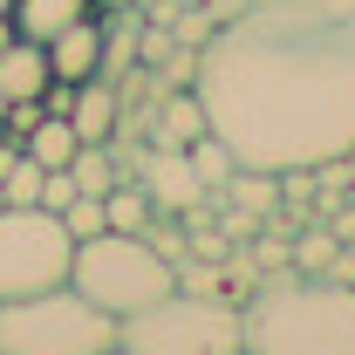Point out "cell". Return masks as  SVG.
Masks as SVG:
<instances>
[{"instance_id":"23","label":"cell","mask_w":355,"mask_h":355,"mask_svg":"<svg viewBox=\"0 0 355 355\" xmlns=\"http://www.w3.org/2000/svg\"><path fill=\"white\" fill-rule=\"evenodd\" d=\"M0 14H7V21H14V0H0Z\"/></svg>"},{"instance_id":"18","label":"cell","mask_w":355,"mask_h":355,"mask_svg":"<svg viewBox=\"0 0 355 355\" xmlns=\"http://www.w3.org/2000/svg\"><path fill=\"white\" fill-rule=\"evenodd\" d=\"M62 225H69V239H89V232H110V212H103L96 191H76V198L62 205Z\"/></svg>"},{"instance_id":"15","label":"cell","mask_w":355,"mask_h":355,"mask_svg":"<svg viewBox=\"0 0 355 355\" xmlns=\"http://www.w3.org/2000/svg\"><path fill=\"white\" fill-rule=\"evenodd\" d=\"M42 178L48 171L28 150H14V157H0V198H7V205H35V198H42Z\"/></svg>"},{"instance_id":"2","label":"cell","mask_w":355,"mask_h":355,"mask_svg":"<svg viewBox=\"0 0 355 355\" xmlns=\"http://www.w3.org/2000/svg\"><path fill=\"white\" fill-rule=\"evenodd\" d=\"M246 355H355V280L273 266L239 301Z\"/></svg>"},{"instance_id":"16","label":"cell","mask_w":355,"mask_h":355,"mask_svg":"<svg viewBox=\"0 0 355 355\" xmlns=\"http://www.w3.org/2000/svg\"><path fill=\"white\" fill-rule=\"evenodd\" d=\"M335 260H342V232H308V239L287 246V266L294 273H328Z\"/></svg>"},{"instance_id":"14","label":"cell","mask_w":355,"mask_h":355,"mask_svg":"<svg viewBox=\"0 0 355 355\" xmlns=\"http://www.w3.org/2000/svg\"><path fill=\"white\" fill-rule=\"evenodd\" d=\"M69 178H76V191H96V198H103V191H110L123 171H116L110 144H76V157H69Z\"/></svg>"},{"instance_id":"21","label":"cell","mask_w":355,"mask_h":355,"mask_svg":"<svg viewBox=\"0 0 355 355\" xmlns=\"http://www.w3.org/2000/svg\"><path fill=\"white\" fill-rule=\"evenodd\" d=\"M69 198H76V178H69V164H62V171H48V178H42V198H35V205L62 219V205H69Z\"/></svg>"},{"instance_id":"25","label":"cell","mask_w":355,"mask_h":355,"mask_svg":"<svg viewBox=\"0 0 355 355\" xmlns=\"http://www.w3.org/2000/svg\"><path fill=\"white\" fill-rule=\"evenodd\" d=\"M0 205H7V198H0Z\"/></svg>"},{"instance_id":"4","label":"cell","mask_w":355,"mask_h":355,"mask_svg":"<svg viewBox=\"0 0 355 355\" xmlns=\"http://www.w3.org/2000/svg\"><path fill=\"white\" fill-rule=\"evenodd\" d=\"M0 355H116V314H103L69 280L0 301Z\"/></svg>"},{"instance_id":"13","label":"cell","mask_w":355,"mask_h":355,"mask_svg":"<svg viewBox=\"0 0 355 355\" xmlns=\"http://www.w3.org/2000/svg\"><path fill=\"white\" fill-rule=\"evenodd\" d=\"M103 212H110V225H116V232H150V219H157L150 191H144V184H123V178L103 191Z\"/></svg>"},{"instance_id":"12","label":"cell","mask_w":355,"mask_h":355,"mask_svg":"<svg viewBox=\"0 0 355 355\" xmlns=\"http://www.w3.org/2000/svg\"><path fill=\"white\" fill-rule=\"evenodd\" d=\"M76 144H83V137H76V123H69L62 110H42V123L21 137V150H28V157H35L42 171H62V164L76 157Z\"/></svg>"},{"instance_id":"9","label":"cell","mask_w":355,"mask_h":355,"mask_svg":"<svg viewBox=\"0 0 355 355\" xmlns=\"http://www.w3.org/2000/svg\"><path fill=\"white\" fill-rule=\"evenodd\" d=\"M144 191H150L157 212H191V205L205 198V178L191 171L184 150H157V157L144 164Z\"/></svg>"},{"instance_id":"17","label":"cell","mask_w":355,"mask_h":355,"mask_svg":"<svg viewBox=\"0 0 355 355\" xmlns=\"http://www.w3.org/2000/svg\"><path fill=\"white\" fill-rule=\"evenodd\" d=\"M191 171L205 178V184H225V178L239 171V157H232V150H225L219 137L205 130V137H191Z\"/></svg>"},{"instance_id":"1","label":"cell","mask_w":355,"mask_h":355,"mask_svg":"<svg viewBox=\"0 0 355 355\" xmlns=\"http://www.w3.org/2000/svg\"><path fill=\"white\" fill-rule=\"evenodd\" d=\"M205 130L246 171H314L355 150V21L239 7L191 55Z\"/></svg>"},{"instance_id":"10","label":"cell","mask_w":355,"mask_h":355,"mask_svg":"<svg viewBox=\"0 0 355 355\" xmlns=\"http://www.w3.org/2000/svg\"><path fill=\"white\" fill-rule=\"evenodd\" d=\"M116 103H123L116 89L103 83V76H89V83H76V96H69V110H62V116L76 123L83 144H110V137H116Z\"/></svg>"},{"instance_id":"7","label":"cell","mask_w":355,"mask_h":355,"mask_svg":"<svg viewBox=\"0 0 355 355\" xmlns=\"http://www.w3.org/2000/svg\"><path fill=\"white\" fill-rule=\"evenodd\" d=\"M48 69H55V83H89V76H103L110 69V28L83 14V21H69L62 35H48Z\"/></svg>"},{"instance_id":"6","label":"cell","mask_w":355,"mask_h":355,"mask_svg":"<svg viewBox=\"0 0 355 355\" xmlns=\"http://www.w3.org/2000/svg\"><path fill=\"white\" fill-rule=\"evenodd\" d=\"M69 260H76V239H69V225L55 212H42V205H0V301L62 287Z\"/></svg>"},{"instance_id":"24","label":"cell","mask_w":355,"mask_h":355,"mask_svg":"<svg viewBox=\"0 0 355 355\" xmlns=\"http://www.w3.org/2000/svg\"><path fill=\"white\" fill-rule=\"evenodd\" d=\"M0 116H7V96H0Z\"/></svg>"},{"instance_id":"8","label":"cell","mask_w":355,"mask_h":355,"mask_svg":"<svg viewBox=\"0 0 355 355\" xmlns=\"http://www.w3.org/2000/svg\"><path fill=\"white\" fill-rule=\"evenodd\" d=\"M48 83H55V69H48V42L14 35V42L0 48V96H7V103H42Z\"/></svg>"},{"instance_id":"19","label":"cell","mask_w":355,"mask_h":355,"mask_svg":"<svg viewBox=\"0 0 355 355\" xmlns=\"http://www.w3.org/2000/svg\"><path fill=\"white\" fill-rule=\"evenodd\" d=\"M191 144V137H205V110H198V96H171L164 103V144Z\"/></svg>"},{"instance_id":"5","label":"cell","mask_w":355,"mask_h":355,"mask_svg":"<svg viewBox=\"0 0 355 355\" xmlns=\"http://www.w3.org/2000/svg\"><path fill=\"white\" fill-rule=\"evenodd\" d=\"M116 355H246L239 308L212 301V294L171 287L164 301H150L130 321H116Z\"/></svg>"},{"instance_id":"22","label":"cell","mask_w":355,"mask_h":355,"mask_svg":"<svg viewBox=\"0 0 355 355\" xmlns=\"http://www.w3.org/2000/svg\"><path fill=\"white\" fill-rule=\"evenodd\" d=\"M7 42H14V21H7V14H0V48H7Z\"/></svg>"},{"instance_id":"3","label":"cell","mask_w":355,"mask_h":355,"mask_svg":"<svg viewBox=\"0 0 355 355\" xmlns=\"http://www.w3.org/2000/svg\"><path fill=\"white\" fill-rule=\"evenodd\" d=\"M69 287L89 294L103 314H116V321H130L137 308H150V301H164L178 287L171 260L150 246V232H89L76 239V260H69Z\"/></svg>"},{"instance_id":"20","label":"cell","mask_w":355,"mask_h":355,"mask_svg":"<svg viewBox=\"0 0 355 355\" xmlns=\"http://www.w3.org/2000/svg\"><path fill=\"white\" fill-rule=\"evenodd\" d=\"M239 7H294V14H328V21H355V0H239Z\"/></svg>"},{"instance_id":"11","label":"cell","mask_w":355,"mask_h":355,"mask_svg":"<svg viewBox=\"0 0 355 355\" xmlns=\"http://www.w3.org/2000/svg\"><path fill=\"white\" fill-rule=\"evenodd\" d=\"M83 14H96V0H14V35L48 42V35H62L69 21H83Z\"/></svg>"}]
</instances>
